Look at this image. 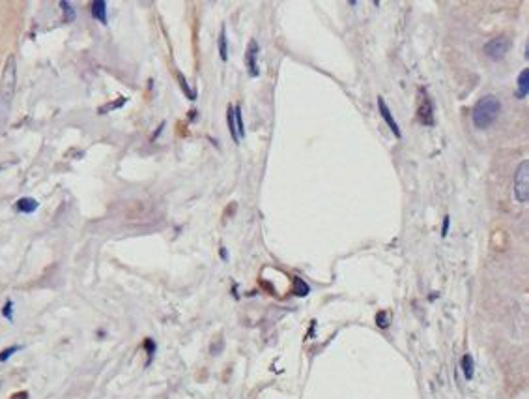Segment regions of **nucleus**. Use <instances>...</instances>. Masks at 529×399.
Masks as SVG:
<instances>
[{"instance_id": "1", "label": "nucleus", "mask_w": 529, "mask_h": 399, "mask_svg": "<svg viewBox=\"0 0 529 399\" xmlns=\"http://www.w3.org/2000/svg\"><path fill=\"white\" fill-rule=\"evenodd\" d=\"M15 86H17V60L13 55L6 58L2 77H0V126L8 122L11 114V105L15 98Z\"/></svg>"}, {"instance_id": "2", "label": "nucleus", "mask_w": 529, "mask_h": 399, "mask_svg": "<svg viewBox=\"0 0 529 399\" xmlns=\"http://www.w3.org/2000/svg\"><path fill=\"white\" fill-rule=\"evenodd\" d=\"M499 111H501V103H499V99L496 96H490V94L488 96H483L475 103V107H473V126L477 130H486V128H490L496 122V118L499 116Z\"/></svg>"}, {"instance_id": "3", "label": "nucleus", "mask_w": 529, "mask_h": 399, "mask_svg": "<svg viewBox=\"0 0 529 399\" xmlns=\"http://www.w3.org/2000/svg\"><path fill=\"white\" fill-rule=\"evenodd\" d=\"M527 178H529V163L527 161H522L518 167V171L514 175V197L518 199L520 202H525L529 197V186H527Z\"/></svg>"}, {"instance_id": "4", "label": "nucleus", "mask_w": 529, "mask_h": 399, "mask_svg": "<svg viewBox=\"0 0 529 399\" xmlns=\"http://www.w3.org/2000/svg\"><path fill=\"white\" fill-rule=\"evenodd\" d=\"M509 49V40L505 36H498L490 40L486 45H484V53H486V57L492 58V60H501L505 57V53Z\"/></svg>"}, {"instance_id": "5", "label": "nucleus", "mask_w": 529, "mask_h": 399, "mask_svg": "<svg viewBox=\"0 0 529 399\" xmlns=\"http://www.w3.org/2000/svg\"><path fill=\"white\" fill-rule=\"evenodd\" d=\"M258 51H260V47H258L257 40H251L245 53L247 72H249L251 77H258V75H260V70H258Z\"/></svg>"}, {"instance_id": "6", "label": "nucleus", "mask_w": 529, "mask_h": 399, "mask_svg": "<svg viewBox=\"0 0 529 399\" xmlns=\"http://www.w3.org/2000/svg\"><path fill=\"white\" fill-rule=\"evenodd\" d=\"M421 94H423V99H421V103H419L417 118H419V122L425 124V126H434V109H432L430 99H428V96H427L425 90H421Z\"/></svg>"}, {"instance_id": "7", "label": "nucleus", "mask_w": 529, "mask_h": 399, "mask_svg": "<svg viewBox=\"0 0 529 399\" xmlns=\"http://www.w3.org/2000/svg\"><path fill=\"white\" fill-rule=\"evenodd\" d=\"M378 109H380L381 118L386 120V124L389 126V130L395 133V137H398V139H400L402 131H400V128H398V124H396V120L393 118V114H391L389 109H387V105H386V101H384V98H378Z\"/></svg>"}, {"instance_id": "8", "label": "nucleus", "mask_w": 529, "mask_h": 399, "mask_svg": "<svg viewBox=\"0 0 529 399\" xmlns=\"http://www.w3.org/2000/svg\"><path fill=\"white\" fill-rule=\"evenodd\" d=\"M92 15L94 19H98L101 25H107V2H103V0L92 2Z\"/></svg>"}, {"instance_id": "9", "label": "nucleus", "mask_w": 529, "mask_h": 399, "mask_svg": "<svg viewBox=\"0 0 529 399\" xmlns=\"http://www.w3.org/2000/svg\"><path fill=\"white\" fill-rule=\"evenodd\" d=\"M15 208H17V212L21 214H32L38 208V201L32 197H23L15 202Z\"/></svg>"}, {"instance_id": "10", "label": "nucleus", "mask_w": 529, "mask_h": 399, "mask_svg": "<svg viewBox=\"0 0 529 399\" xmlns=\"http://www.w3.org/2000/svg\"><path fill=\"white\" fill-rule=\"evenodd\" d=\"M527 92H529V70H524L518 77V92H516V96H518V98H525Z\"/></svg>"}, {"instance_id": "11", "label": "nucleus", "mask_w": 529, "mask_h": 399, "mask_svg": "<svg viewBox=\"0 0 529 399\" xmlns=\"http://www.w3.org/2000/svg\"><path fill=\"white\" fill-rule=\"evenodd\" d=\"M460 366H462L464 377L468 378V380H471V378H473V371H475V363H473L471 354H464V356H462V362H460Z\"/></svg>"}, {"instance_id": "12", "label": "nucleus", "mask_w": 529, "mask_h": 399, "mask_svg": "<svg viewBox=\"0 0 529 399\" xmlns=\"http://www.w3.org/2000/svg\"><path fill=\"white\" fill-rule=\"evenodd\" d=\"M234 122H236L238 139H243V137H245V126H243V116H242V109H240V107H234Z\"/></svg>"}, {"instance_id": "13", "label": "nucleus", "mask_w": 529, "mask_h": 399, "mask_svg": "<svg viewBox=\"0 0 529 399\" xmlns=\"http://www.w3.org/2000/svg\"><path fill=\"white\" fill-rule=\"evenodd\" d=\"M219 55H221L223 62H226V60H228V42H226L225 28H221V34H219Z\"/></svg>"}, {"instance_id": "14", "label": "nucleus", "mask_w": 529, "mask_h": 399, "mask_svg": "<svg viewBox=\"0 0 529 399\" xmlns=\"http://www.w3.org/2000/svg\"><path fill=\"white\" fill-rule=\"evenodd\" d=\"M226 122H228V130H230L234 143H240L238 133H236V122H234V107H228V111H226Z\"/></svg>"}, {"instance_id": "15", "label": "nucleus", "mask_w": 529, "mask_h": 399, "mask_svg": "<svg viewBox=\"0 0 529 399\" xmlns=\"http://www.w3.org/2000/svg\"><path fill=\"white\" fill-rule=\"evenodd\" d=\"M60 8L66 11V21H73V19H75V8H73L69 2H66V0L60 2Z\"/></svg>"}, {"instance_id": "16", "label": "nucleus", "mask_w": 529, "mask_h": 399, "mask_svg": "<svg viewBox=\"0 0 529 399\" xmlns=\"http://www.w3.org/2000/svg\"><path fill=\"white\" fill-rule=\"evenodd\" d=\"M178 81H180V84H181V90H184V92L187 94V98H189V99H195V98H196V94L189 89V84H187V81L184 79V75H181V73H178Z\"/></svg>"}, {"instance_id": "17", "label": "nucleus", "mask_w": 529, "mask_h": 399, "mask_svg": "<svg viewBox=\"0 0 529 399\" xmlns=\"http://www.w3.org/2000/svg\"><path fill=\"white\" fill-rule=\"evenodd\" d=\"M17 351H21V345H13V347L4 349V351L0 353V362H6V360H8L10 356H13V354H15Z\"/></svg>"}, {"instance_id": "18", "label": "nucleus", "mask_w": 529, "mask_h": 399, "mask_svg": "<svg viewBox=\"0 0 529 399\" xmlns=\"http://www.w3.org/2000/svg\"><path fill=\"white\" fill-rule=\"evenodd\" d=\"M144 349L148 351V363L152 362V358H154V354H155V343L152 341V339H146L144 341Z\"/></svg>"}, {"instance_id": "19", "label": "nucleus", "mask_w": 529, "mask_h": 399, "mask_svg": "<svg viewBox=\"0 0 529 399\" xmlns=\"http://www.w3.org/2000/svg\"><path fill=\"white\" fill-rule=\"evenodd\" d=\"M376 322H378V326H380V328H387V326H389V321H387V313H386V311H380V313L376 315Z\"/></svg>"}, {"instance_id": "20", "label": "nucleus", "mask_w": 529, "mask_h": 399, "mask_svg": "<svg viewBox=\"0 0 529 399\" xmlns=\"http://www.w3.org/2000/svg\"><path fill=\"white\" fill-rule=\"evenodd\" d=\"M294 292H296L298 296H305L308 292V287L305 285L301 280H296V290H294Z\"/></svg>"}, {"instance_id": "21", "label": "nucleus", "mask_w": 529, "mask_h": 399, "mask_svg": "<svg viewBox=\"0 0 529 399\" xmlns=\"http://www.w3.org/2000/svg\"><path fill=\"white\" fill-rule=\"evenodd\" d=\"M2 315L8 319V321H11L13 319V304H11L10 300L6 302V306H4V309H2Z\"/></svg>"}, {"instance_id": "22", "label": "nucleus", "mask_w": 529, "mask_h": 399, "mask_svg": "<svg viewBox=\"0 0 529 399\" xmlns=\"http://www.w3.org/2000/svg\"><path fill=\"white\" fill-rule=\"evenodd\" d=\"M125 101H127V99H125V98H120L118 101H113V103H111V105H107V107H101V109H99V113H107V111L114 109V107H122V105L125 103Z\"/></svg>"}, {"instance_id": "23", "label": "nucleus", "mask_w": 529, "mask_h": 399, "mask_svg": "<svg viewBox=\"0 0 529 399\" xmlns=\"http://www.w3.org/2000/svg\"><path fill=\"white\" fill-rule=\"evenodd\" d=\"M449 227H451V218H449V216H445V218H443V225H442V236H443V238L447 236Z\"/></svg>"}, {"instance_id": "24", "label": "nucleus", "mask_w": 529, "mask_h": 399, "mask_svg": "<svg viewBox=\"0 0 529 399\" xmlns=\"http://www.w3.org/2000/svg\"><path fill=\"white\" fill-rule=\"evenodd\" d=\"M10 399H28V394H26V392H17V394H13Z\"/></svg>"}]
</instances>
